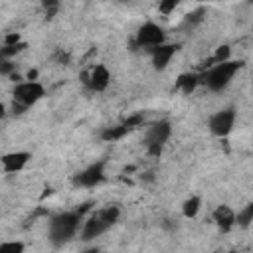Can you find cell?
Listing matches in <instances>:
<instances>
[{
    "mask_svg": "<svg viewBox=\"0 0 253 253\" xmlns=\"http://www.w3.org/2000/svg\"><path fill=\"white\" fill-rule=\"evenodd\" d=\"M6 113H8V111H6V105H4V103H0V121L6 117Z\"/></svg>",
    "mask_w": 253,
    "mask_h": 253,
    "instance_id": "83f0119b",
    "label": "cell"
},
{
    "mask_svg": "<svg viewBox=\"0 0 253 253\" xmlns=\"http://www.w3.org/2000/svg\"><path fill=\"white\" fill-rule=\"evenodd\" d=\"M10 109H12L14 115H22V113L26 111V107H22V105H18V103H14V101H12V107H10Z\"/></svg>",
    "mask_w": 253,
    "mask_h": 253,
    "instance_id": "d4e9b609",
    "label": "cell"
},
{
    "mask_svg": "<svg viewBox=\"0 0 253 253\" xmlns=\"http://www.w3.org/2000/svg\"><path fill=\"white\" fill-rule=\"evenodd\" d=\"M126 132H130V128H126V126L121 123V125H115V126H107V128H103L101 138H103L105 142H115V140L123 138Z\"/></svg>",
    "mask_w": 253,
    "mask_h": 253,
    "instance_id": "5bb4252c",
    "label": "cell"
},
{
    "mask_svg": "<svg viewBox=\"0 0 253 253\" xmlns=\"http://www.w3.org/2000/svg\"><path fill=\"white\" fill-rule=\"evenodd\" d=\"M211 217H213V221L217 223V227H219L221 231H229V229L235 225V211H233L229 206H225V204L217 206V208L213 210Z\"/></svg>",
    "mask_w": 253,
    "mask_h": 253,
    "instance_id": "7c38bea8",
    "label": "cell"
},
{
    "mask_svg": "<svg viewBox=\"0 0 253 253\" xmlns=\"http://www.w3.org/2000/svg\"><path fill=\"white\" fill-rule=\"evenodd\" d=\"M83 253H101V249L99 247H87Z\"/></svg>",
    "mask_w": 253,
    "mask_h": 253,
    "instance_id": "f1b7e54d",
    "label": "cell"
},
{
    "mask_svg": "<svg viewBox=\"0 0 253 253\" xmlns=\"http://www.w3.org/2000/svg\"><path fill=\"white\" fill-rule=\"evenodd\" d=\"M26 245L22 241H4L0 243V253H24Z\"/></svg>",
    "mask_w": 253,
    "mask_h": 253,
    "instance_id": "d6986e66",
    "label": "cell"
},
{
    "mask_svg": "<svg viewBox=\"0 0 253 253\" xmlns=\"http://www.w3.org/2000/svg\"><path fill=\"white\" fill-rule=\"evenodd\" d=\"M32 154L26 152V150H14V152H6L4 156H0V164H2V170L6 174H16V172H22L26 168V164L30 162Z\"/></svg>",
    "mask_w": 253,
    "mask_h": 253,
    "instance_id": "8fae6325",
    "label": "cell"
},
{
    "mask_svg": "<svg viewBox=\"0 0 253 253\" xmlns=\"http://www.w3.org/2000/svg\"><path fill=\"white\" fill-rule=\"evenodd\" d=\"M36 77H38V69H30V71L26 73V79H28V81H36Z\"/></svg>",
    "mask_w": 253,
    "mask_h": 253,
    "instance_id": "4316f807",
    "label": "cell"
},
{
    "mask_svg": "<svg viewBox=\"0 0 253 253\" xmlns=\"http://www.w3.org/2000/svg\"><path fill=\"white\" fill-rule=\"evenodd\" d=\"M204 14H206V10H204V8H198V10L190 12V14H186V18H184V24H186V26H194V24L202 22Z\"/></svg>",
    "mask_w": 253,
    "mask_h": 253,
    "instance_id": "44dd1931",
    "label": "cell"
},
{
    "mask_svg": "<svg viewBox=\"0 0 253 253\" xmlns=\"http://www.w3.org/2000/svg\"><path fill=\"white\" fill-rule=\"evenodd\" d=\"M119 215H121V210H119V206H115V204L95 210V211L87 217V221L83 223V229H81V235H79L81 241H93L95 237L103 235L109 227H113V225L117 223Z\"/></svg>",
    "mask_w": 253,
    "mask_h": 253,
    "instance_id": "6da1fadb",
    "label": "cell"
},
{
    "mask_svg": "<svg viewBox=\"0 0 253 253\" xmlns=\"http://www.w3.org/2000/svg\"><path fill=\"white\" fill-rule=\"evenodd\" d=\"M150 51V61H152V67L156 71H164L170 63V59L180 51V43H162V45H156Z\"/></svg>",
    "mask_w": 253,
    "mask_h": 253,
    "instance_id": "30bf717a",
    "label": "cell"
},
{
    "mask_svg": "<svg viewBox=\"0 0 253 253\" xmlns=\"http://www.w3.org/2000/svg\"><path fill=\"white\" fill-rule=\"evenodd\" d=\"M241 67H243V61H233V59H229L225 63H215L200 75V83H204L210 91H215V93L223 91Z\"/></svg>",
    "mask_w": 253,
    "mask_h": 253,
    "instance_id": "3957f363",
    "label": "cell"
},
{
    "mask_svg": "<svg viewBox=\"0 0 253 253\" xmlns=\"http://www.w3.org/2000/svg\"><path fill=\"white\" fill-rule=\"evenodd\" d=\"M231 59V47L229 45H219L217 49H215V53L211 55V59H210V67L211 65H215V63H225V61H229Z\"/></svg>",
    "mask_w": 253,
    "mask_h": 253,
    "instance_id": "e0dca14e",
    "label": "cell"
},
{
    "mask_svg": "<svg viewBox=\"0 0 253 253\" xmlns=\"http://www.w3.org/2000/svg\"><path fill=\"white\" fill-rule=\"evenodd\" d=\"M235 126V109L233 107H227V109H221L217 113H213L208 121V128L213 136L217 138H225L231 134Z\"/></svg>",
    "mask_w": 253,
    "mask_h": 253,
    "instance_id": "8992f818",
    "label": "cell"
},
{
    "mask_svg": "<svg viewBox=\"0 0 253 253\" xmlns=\"http://www.w3.org/2000/svg\"><path fill=\"white\" fill-rule=\"evenodd\" d=\"M26 47H28L26 42H20V43H16V45H2V47H0V57H4V59H12L14 55L22 53Z\"/></svg>",
    "mask_w": 253,
    "mask_h": 253,
    "instance_id": "ac0fdd59",
    "label": "cell"
},
{
    "mask_svg": "<svg viewBox=\"0 0 253 253\" xmlns=\"http://www.w3.org/2000/svg\"><path fill=\"white\" fill-rule=\"evenodd\" d=\"M198 85H200V75L198 73H182L176 81V89H180L184 95L194 93Z\"/></svg>",
    "mask_w": 253,
    "mask_h": 253,
    "instance_id": "4fadbf2b",
    "label": "cell"
},
{
    "mask_svg": "<svg viewBox=\"0 0 253 253\" xmlns=\"http://www.w3.org/2000/svg\"><path fill=\"white\" fill-rule=\"evenodd\" d=\"M79 221H81V213L79 211H63V213L53 215L49 219V225H47L49 241L55 247L67 243L71 237H75V233L79 229Z\"/></svg>",
    "mask_w": 253,
    "mask_h": 253,
    "instance_id": "7a4b0ae2",
    "label": "cell"
},
{
    "mask_svg": "<svg viewBox=\"0 0 253 253\" xmlns=\"http://www.w3.org/2000/svg\"><path fill=\"white\" fill-rule=\"evenodd\" d=\"M14 69H16V67H14V63H12L10 59L0 57V75H8V77H10V75L14 73Z\"/></svg>",
    "mask_w": 253,
    "mask_h": 253,
    "instance_id": "603a6c76",
    "label": "cell"
},
{
    "mask_svg": "<svg viewBox=\"0 0 253 253\" xmlns=\"http://www.w3.org/2000/svg\"><path fill=\"white\" fill-rule=\"evenodd\" d=\"M172 134V123L168 119H160L152 123L144 134V144L146 146H164V142Z\"/></svg>",
    "mask_w": 253,
    "mask_h": 253,
    "instance_id": "9c48e42d",
    "label": "cell"
},
{
    "mask_svg": "<svg viewBox=\"0 0 253 253\" xmlns=\"http://www.w3.org/2000/svg\"><path fill=\"white\" fill-rule=\"evenodd\" d=\"M148 148V154H152V156H160V152H162V146H146Z\"/></svg>",
    "mask_w": 253,
    "mask_h": 253,
    "instance_id": "484cf974",
    "label": "cell"
},
{
    "mask_svg": "<svg viewBox=\"0 0 253 253\" xmlns=\"http://www.w3.org/2000/svg\"><path fill=\"white\" fill-rule=\"evenodd\" d=\"M200 208H202V198L200 196H190L182 204V215L188 217V219H194L200 213Z\"/></svg>",
    "mask_w": 253,
    "mask_h": 253,
    "instance_id": "9a60e30c",
    "label": "cell"
},
{
    "mask_svg": "<svg viewBox=\"0 0 253 253\" xmlns=\"http://www.w3.org/2000/svg\"><path fill=\"white\" fill-rule=\"evenodd\" d=\"M81 81H83L91 91L103 93V91L109 87V83H111V71H109L103 63H99V65H95L91 71H83V73H81Z\"/></svg>",
    "mask_w": 253,
    "mask_h": 253,
    "instance_id": "ba28073f",
    "label": "cell"
},
{
    "mask_svg": "<svg viewBox=\"0 0 253 253\" xmlns=\"http://www.w3.org/2000/svg\"><path fill=\"white\" fill-rule=\"evenodd\" d=\"M45 97V89L40 81H20L14 85L12 89V99L14 103L30 109L32 105H36L38 101H42Z\"/></svg>",
    "mask_w": 253,
    "mask_h": 253,
    "instance_id": "277c9868",
    "label": "cell"
},
{
    "mask_svg": "<svg viewBox=\"0 0 253 253\" xmlns=\"http://www.w3.org/2000/svg\"><path fill=\"white\" fill-rule=\"evenodd\" d=\"M176 8H178V0H162V2L158 4V12L164 14V16L172 14Z\"/></svg>",
    "mask_w": 253,
    "mask_h": 253,
    "instance_id": "7402d4cb",
    "label": "cell"
},
{
    "mask_svg": "<svg viewBox=\"0 0 253 253\" xmlns=\"http://www.w3.org/2000/svg\"><path fill=\"white\" fill-rule=\"evenodd\" d=\"M144 123V115L142 113H136V115H130V117H126L125 121H123V125L126 126V128H130V130H134L136 126H140Z\"/></svg>",
    "mask_w": 253,
    "mask_h": 253,
    "instance_id": "ffe728a7",
    "label": "cell"
},
{
    "mask_svg": "<svg viewBox=\"0 0 253 253\" xmlns=\"http://www.w3.org/2000/svg\"><path fill=\"white\" fill-rule=\"evenodd\" d=\"M107 174H105V160H97L93 164H89L85 170L77 172L73 176V184L79 188H95L101 182H105Z\"/></svg>",
    "mask_w": 253,
    "mask_h": 253,
    "instance_id": "52a82bcc",
    "label": "cell"
},
{
    "mask_svg": "<svg viewBox=\"0 0 253 253\" xmlns=\"http://www.w3.org/2000/svg\"><path fill=\"white\" fill-rule=\"evenodd\" d=\"M251 221H253V204H247L241 211L235 213V223L239 227H249Z\"/></svg>",
    "mask_w": 253,
    "mask_h": 253,
    "instance_id": "2e32d148",
    "label": "cell"
},
{
    "mask_svg": "<svg viewBox=\"0 0 253 253\" xmlns=\"http://www.w3.org/2000/svg\"><path fill=\"white\" fill-rule=\"evenodd\" d=\"M22 40H20V34H8L6 36V40H4V45H16V43H20Z\"/></svg>",
    "mask_w": 253,
    "mask_h": 253,
    "instance_id": "cb8c5ba5",
    "label": "cell"
},
{
    "mask_svg": "<svg viewBox=\"0 0 253 253\" xmlns=\"http://www.w3.org/2000/svg\"><path fill=\"white\" fill-rule=\"evenodd\" d=\"M166 40V32L154 24V22H146L142 24L138 30H136V36H134V42L132 45L134 47H146V49H152L156 45H162Z\"/></svg>",
    "mask_w": 253,
    "mask_h": 253,
    "instance_id": "5b68a950",
    "label": "cell"
}]
</instances>
